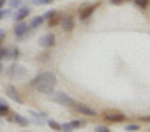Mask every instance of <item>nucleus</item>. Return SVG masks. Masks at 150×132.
Returning a JSON list of instances; mask_svg holds the SVG:
<instances>
[{"label": "nucleus", "instance_id": "25", "mask_svg": "<svg viewBox=\"0 0 150 132\" xmlns=\"http://www.w3.org/2000/svg\"><path fill=\"white\" fill-rule=\"evenodd\" d=\"M53 0H34L35 6H46V4H51Z\"/></svg>", "mask_w": 150, "mask_h": 132}, {"label": "nucleus", "instance_id": "9", "mask_svg": "<svg viewBox=\"0 0 150 132\" xmlns=\"http://www.w3.org/2000/svg\"><path fill=\"white\" fill-rule=\"evenodd\" d=\"M6 92H7V97H9V99H13V100L18 102V104H23V97L18 93V90H16L14 86H7Z\"/></svg>", "mask_w": 150, "mask_h": 132}, {"label": "nucleus", "instance_id": "14", "mask_svg": "<svg viewBox=\"0 0 150 132\" xmlns=\"http://www.w3.org/2000/svg\"><path fill=\"white\" fill-rule=\"evenodd\" d=\"M9 106H7V102L4 100V99H0V116H9Z\"/></svg>", "mask_w": 150, "mask_h": 132}, {"label": "nucleus", "instance_id": "32", "mask_svg": "<svg viewBox=\"0 0 150 132\" xmlns=\"http://www.w3.org/2000/svg\"><path fill=\"white\" fill-rule=\"evenodd\" d=\"M4 72V65H2V62H0V74Z\"/></svg>", "mask_w": 150, "mask_h": 132}, {"label": "nucleus", "instance_id": "21", "mask_svg": "<svg viewBox=\"0 0 150 132\" xmlns=\"http://www.w3.org/2000/svg\"><path fill=\"white\" fill-rule=\"evenodd\" d=\"M9 56L16 60V58L20 56V49H18V48H13V49H9Z\"/></svg>", "mask_w": 150, "mask_h": 132}, {"label": "nucleus", "instance_id": "15", "mask_svg": "<svg viewBox=\"0 0 150 132\" xmlns=\"http://www.w3.org/2000/svg\"><path fill=\"white\" fill-rule=\"evenodd\" d=\"M42 23H44V18H42V16H37V18H34V20H32V23H30V28L34 30V28L41 27Z\"/></svg>", "mask_w": 150, "mask_h": 132}, {"label": "nucleus", "instance_id": "6", "mask_svg": "<svg viewBox=\"0 0 150 132\" xmlns=\"http://www.w3.org/2000/svg\"><path fill=\"white\" fill-rule=\"evenodd\" d=\"M74 107H76L78 113H81V114H85V116H96V114H97L96 109H92V107L87 106V104H80V102H76V104H74Z\"/></svg>", "mask_w": 150, "mask_h": 132}, {"label": "nucleus", "instance_id": "19", "mask_svg": "<svg viewBox=\"0 0 150 132\" xmlns=\"http://www.w3.org/2000/svg\"><path fill=\"white\" fill-rule=\"evenodd\" d=\"M9 7H11V9L21 7V0H9Z\"/></svg>", "mask_w": 150, "mask_h": 132}, {"label": "nucleus", "instance_id": "29", "mask_svg": "<svg viewBox=\"0 0 150 132\" xmlns=\"http://www.w3.org/2000/svg\"><path fill=\"white\" fill-rule=\"evenodd\" d=\"M4 35H6V32L0 28V44H2V41H4Z\"/></svg>", "mask_w": 150, "mask_h": 132}, {"label": "nucleus", "instance_id": "17", "mask_svg": "<svg viewBox=\"0 0 150 132\" xmlns=\"http://www.w3.org/2000/svg\"><path fill=\"white\" fill-rule=\"evenodd\" d=\"M71 125H72V128H80V127H85L87 121H85V120H72Z\"/></svg>", "mask_w": 150, "mask_h": 132}, {"label": "nucleus", "instance_id": "16", "mask_svg": "<svg viewBox=\"0 0 150 132\" xmlns=\"http://www.w3.org/2000/svg\"><path fill=\"white\" fill-rule=\"evenodd\" d=\"M148 4H150L148 0H134V6H136V7H139V9H146V7H148Z\"/></svg>", "mask_w": 150, "mask_h": 132}, {"label": "nucleus", "instance_id": "4", "mask_svg": "<svg viewBox=\"0 0 150 132\" xmlns=\"http://www.w3.org/2000/svg\"><path fill=\"white\" fill-rule=\"evenodd\" d=\"M32 30V28H30ZM28 25L25 23V21H16V27H14V35L18 37V39H25L27 35H28Z\"/></svg>", "mask_w": 150, "mask_h": 132}, {"label": "nucleus", "instance_id": "22", "mask_svg": "<svg viewBox=\"0 0 150 132\" xmlns=\"http://www.w3.org/2000/svg\"><path fill=\"white\" fill-rule=\"evenodd\" d=\"M46 123H48V125H50V127H51L53 130H60V123H57L55 120H48Z\"/></svg>", "mask_w": 150, "mask_h": 132}, {"label": "nucleus", "instance_id": "18", "mask_svg": "<svg viewBox=\"0 0 150 132\" xmlns=\"http://www.w3.org/2000/svg\"><path fill=\"white\" fill-rule=\"evenodd\" d=\"M125 130L127 132H136V130H139V125L138 123H129V125H125Z\"/></svg>", "mask_w": 150, "mask_h": 132}, {"label": "nucleus", "instance_id": "26", "mask_svg": "<svg viewBox=\"0 0 150 132\" xmlns=\"http://www.w3.org/2000/svg\"><path fill=\"white\" fill-rule=\"evenodd\" d=\"M96 132H110V128L106 125H97L96 127Z\"/></svg>", "mask_w": 150, "mask_h": 132}, {"label": "nucleus", "instance_id": "33", "mask_svg": "<svg viewBox=\"0 0 150 132\" xmlns=\"http://www.w3.org/2000/svg\"><path fill=\"white\" fill-rule=\"evenodd\" d=\"M4 4H6V0H0V9L4 7Z\"/></svg>", "mask_w": 150, "mask_h": 132}, {"label": "nucleus", "instance_id": "1", "mask_svg": "<svg viewBox=\"0 0 150 132\" xmlns=\"http://www.w3.org/2000/svg\"><path fill=\"white\" fill-rule=\"evenodd\" d=\"M30 85L35 86V90H37L39 93H48V95H51V93H53V86L57 85V76H55L53 72L46 71V72L37 74L34 79H30Z\"/></svg>", "mask_w": 150, "mask_h": 132}, {"label": "nucleus", "instance_id": "10", "mask_svg": "<svg viewBox=\"0 0 150 132\" xmlns=\"http://www.w3.org/2000/svg\"><path fill=\"white\" fill-rule=\"evenodd\" d=\"M9 120L11 121H16L18 125H21V127H28L30 125V120L28 118H25V116H20V114H16V113H9Z\"/></svg>", "mask_w": 150, "mask_h": 132}, {"label": "nucleus", "instance_id": "24", "mask_svg": "<svg viewBox=\"0 0 150 132\" xmlns=\"http://www.w3.org/2000/svg\"><path fill=\"white\" fill-rule=\"evenodd\" d=\"M60 130H64V132H71V130H72L71 121H69V123H62V125H60Z\"/></svg>", "mask_w": 150, "mask_h": 132}, {"label": "nucleus", "instance_id": "3", "mask_svg": "<svg viewBox=\"0 0 150 132\" xmlns=\"http://www.w3.org/2000/svg\"><path fill=\"white\" fill-rule=\"evenodd\" d=\"M7 74H9L13 79H21V78L27 74V69L23 67V65L13 63V65H9V69H7Z\"/></svg>", "mask_w": 150, "mask_h": 132}, {"label": "nucleus", "instance_id": "5", "mask_svg": "<svg viewBox=\"0 0 150 132\" xmlns=\"http://www.w3.org/2000/svg\"><path fill=\"white\" fill-rule=\"evenodd\" d=\"M104 118L108 121H113V123H120V121H125V116L118 111H104Z\"/></svg>", "mask_w": 150, "mask_h": 132}, {"label": "nucleus", "instance_id": "2", "mask_svg": "<svg viewBox=\"0 0 150 132\" xmlns=\"http://www.w3.org/2000/svg\"><path fill=\"white\" fill-rule=\"evenodd\" d=\"M51 100H55V102H58V104H62V106H72L74 107V104H76V100H74L72 97H69L67 93H64V92H58V93H51Z\"/></svg>", "mask_w": 150, "mask_h": 132}, {"label": "nucleus", "instance_id": "12", "mask_svg": "<svg viewBox=\"0 0 150 132\" xmlns=\"http://www.w3.org/2000/svg\"><path fill=\"white\" fill-rule=\"evenodd\" d=\"M62 27H64V30L71 32V30L74 28V18H72V16H64V18H62Z\"/></svg>", "mask_w": 150, "mask_h": 132}, {"label": "nucleus", "instance_id": "13", "mask_svg": "<svg viewBox=\"0 0 150 132\" xmlns=\"http://www.w3.org/2000/svg\"><path fill=\"white\" fill-rule=\"evenodd\" d=\"M30 114H32V118H34V123H37V125H42V123H46V121H44V118H46V113H41V114H39V113L32 111Z\"/></svg>", "mask_w": 150, "mask_h": 132}, {"label": "nucleus", "instance_id": "27", "mask_svg": "<svg viewBox=\"0 0 150 132\" xmlns=\"http://www.w3.org/2000/svg\"><path fill=\"white\" fill-rule=\"evenodd\" d=\"M55 14H57V11H48V13H46L42 18H44V20H50V18H53Z\"/></svg>", "mask_w": 150, "mask_h": 132}, {"label": "nucleus", "instance_id": "7", "mask_svg": "<svg viewBox=\"0 0 150 132\" xmlns=\"http://www.w3.org/2000/svg\"><path fill=\"white\" fill-rule=\"evenodd\" d=\"M30 14V7H27V6H21V7H18V11L14 13V21H23V20H27V16Z\"/></svg>", "mask_w": 150, "mask_h": 132}, {"label": "nucleus", "instance_id": "23", "mask_svg": "<svg viewBox=\"0 0 150 132\" xmlns=\"http://www.w3.org/2000/svg\"><path fill=\"white\" fill-rule=\"evenodd\" d=\"M9 56V49H6V48H0V62H2L4 58H7Z\"/></svg>", "mask_w": 150, "mask_h": 132}, {"label": "nucleus", "instance_id": "30", "mask_svg": "<svg viewBox=\"0 0 150 132\" xmlns=\"http://www.w3.org/2000/svg\"><path fill=\"white\" fill-rule=\"evenodd\" d=\"M4 16H7V11H4V9H0V20H2Z\"/></svg>", "mask_w": 150, "mask_h": 132}, {"label": "nucleus", "instance_id": "20", "mask_svg": "<svg viewBox=\"0 0 150 132\" xmlns=\"http://www.w3.org/2000/svg\"><path fill=\"white\" fill-rule=\"evenodd\" d=\"M58 23H60V16L55 14L53 18H50V23H48V25H50V27H55V25H58Z\"/></svg>", "mask_w": 150, "mask_h": 132}, {"label": "nucleus", "instance_id": "8", "mask_svg": "<svg viewBox=\"0 0 150 132\" xmlns=\"http://www.w3.org/2000/svg\"><path fill=\"white\" fill-rule=\"evenodd\" d=\"M39 44L42 48H53L55 46V35L53 34H46V35L39 37Z\"/></svg>", "mask_w": 150, "mask_h": 132}, {"label": "nucleus", "instance_id": "31", "mask_svg": "<svg viewBox=\"0 0 150 132\" xmlns=\"http://www.w3.org/2000/svg\"><path fill=\"white\" fill-rule=\"evenodd\" d=\"M141 121H146V123H150V114H148V116H141Z\"/></svg>", "mask_w": 150, "mask_h": 132}, {"label": "nucleus", "instance_id": "28", "mask_svg": "<svg viewBox=\"0 0 150 132\" xmlns=\"http://www.w3.org/2000/svg\"><path fill=\"white\" fill-rule=\"evenodd\" d=\"M124 2H127V0H111V4H115V6H118V4H124Z\"/></svg>", "mask_w": 150, "mask_h": 132}, {"label": "nucleus", "instance_id": "11", "mask_svg": "<svg viewBox=\"0 0 150 132\" xmlns=\"http://www.w3.org/2000/svg\"><path fill=\"white\" fill-rule=\"evenodd\" d=\"M94 11H96V6H87V7H81V11H80V18H81V21L88 20V18L94 14Z\"/></svg>", "mask_w": 150, "mask_h": 132}]
</instances>
